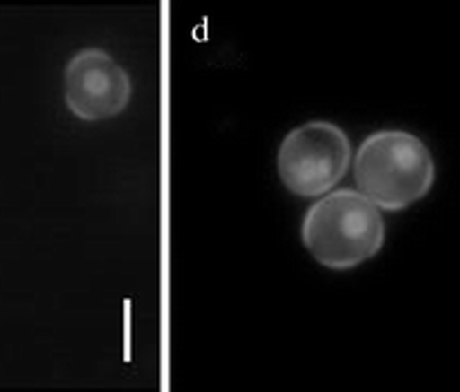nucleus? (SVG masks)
<instances>
[{
  "instance_id": "2",
  "label": "nucleus",
  "mask_w": 460,
  "mask_h": 392,
  "mask_svg": "<svg viewBox=\"0 0 460 392\" xmlns=\"http://www.w3.org/2000/svg\"><path fill=\"white\" fill-rule=\"evenodd\" d=\"M301 240L319 265L346 272L377 256L385 245V220L362 193L341 188L310 206Z\"/></svg>"
},
{
  "instance_id": "1",
  "label": "nucleus",
  "mask_w": 460,
  "mask_h": 392,
  "mask_svg": "<svg viewBox=\"0 0 460 392\" xmlns=\"http://www.w3.org/2000/svg\"><path fill=\"white\" fill-rule=\"evenodd\" d=\"M355 184L368 202L402 211L431 191L436 164L429 148L407 130H377L355 155Z\"/></svg>"
},
{
  "instance_id": "4",
  "label": "nucleus",
  "mask_w": 460,
  "mask_h": 392,
  "mask_svg": "<svg viewBox=\"0 0 460 392\" xmlns=\"http://www.w3.org/2000/svg\"><path fill=\"white\" fill-rule=\"evenodd\" d=\"M130 79L115 58L99 48L76 52L66 65V106L76 119L102 121L124 112Z\"/></svg>"
},
{
  "instance_id": "3",
  "label": "nucleus",
  "mask_w": 460,
  "mask_h": 392,
  "mask_svg": "<svg viewBox=\"0 0 460 392\" xmlns=\"http://www.w3.org/2000/svg\"><path fill=\"white\" fill-rule=\"evenodd\" d=\"M353 161L350 139L331 121H310L286 135L277 155L283 187L299 197H322L344 179Z\"/></svg>"
}]
</instances>
